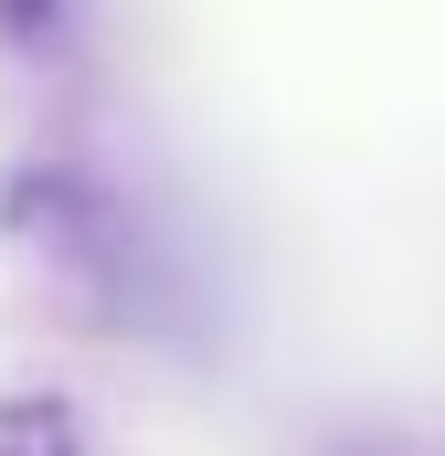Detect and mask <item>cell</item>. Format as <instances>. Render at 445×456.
Segmentation results:
<instances>
[{
	"label": "cell",
	"mask_w": 445,
	"mask_h": 456,
	"mask_svg": "<svg viewBox=\"0 0 445 456\" xmlns=\"http://www.w3.org/2000/svg\"><path fill=\"white\" fill-rule=\"evenodd\" d=\"M0 456H75V414L64 403H11L0 414Z\"/></svg>",
	"instance_id": "cell-1"
}]
</instances>
